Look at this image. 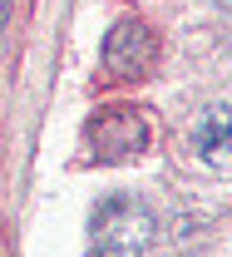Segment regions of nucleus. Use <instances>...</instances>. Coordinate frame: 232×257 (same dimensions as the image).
Masks as SVG:
<instances>
[{
	"instance_id": "f03ea898",
	"label": "nucleus",
	"mask_w": 232,
	"mask_h": 257,
	"mask_svg": "<svg viewBox=\"0 0 232 257\" xmlns=\"http://www.w3.org/2000/svg\"><path fill=\"white\" fill-rule=\"evenodd\" d=\"M84 139H89V154L99 163H129L148 149V119L129 104H114V109H99L89 119Z\"/></svg>"
},
{
	"instance_id": "7ed1b4c3",
	"label": "nucleus",
	"mask_w": 232,
	"mask_h": 257,
	"mask_svg": "<svg viewBox=\"0 0 232 257\" xmlns=\"http://www.w3.org/2000/svg\"><path fill=\"white\" fill-rule=\"evenodd\" d=\"M104 69L114 79H148L153 64H158V35L148 30L143 20H114L109 35H104V50H99Z\"/></svg>"
},
{
	"instance_id": "20e7f679",
	"label": "nucleus",
	"mask_w": 232,
	"mask_h": 257,
	"mask_svg": "<svg viewBox=\"0 0 232 257\" xmlns=\"http://www.w3.org/2000/svg\"><path fill=\"white\" fill-rule=\"evenodd\" d=\"M193 154L217 173H232V94L207 104L193 124Z\"/></svg>"
},
{
	"instance_id": "f257e3e1",
	"label": "nucleus",
	"mask_w": 232,
	"mask_h": 257,
	"mask_svg": "<svg viewBox=\"0 0 232 257\" xmlns=\"http://www.w3.org/2000/svg\"><path fill=\"white\" fill-rule=\"evenodd\" d=\"M158 218L143 198L109 193L89 213V257H148Z\"/></svg>"
}]
</instances>
